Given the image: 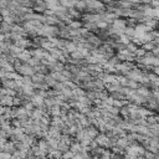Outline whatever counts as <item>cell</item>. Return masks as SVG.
<instances>
[{"mask_svg":"<svg viewBox=\"0 0 159 159\" xmlns=\"http://www.w3.org/2000/svg\"><path fill=\"white\" fill-rule=\"evenodd\" d=\"M134 53L137 55V56H139V57H143V56H144V55H146L147 52H146V51H144L143 49H137Z\"/></svg>","mask_w":159,"mask_h":159,"instance_id":"cell-3","label":"cell"},{"mask_svg":"<svg viewBox=\"0 0 159 159\" xmlns=\"http://www.w3.org/2000/svg\"><path fill=\"white\" fill-rule=\"evenodd\" d=\"M16 70H18L19 73L23 75V77H24V76H29V77L34 76V68H31L30 66H27L26 64L25 65H21L19 68H16Z\"/></svg>","mask_w":159,"mask_h":159,"instance_id":"cell-1","label":"cell"},{"mask_svg":"<svg viewBox=\"0 0 159 159\" xmlns=\"http://www.w3.org/2000/svg\"><path fill=\"white\" fill-rule=\"evenodd\" d=\"M0 106H12V97H9V96L0 97Z\"/></svg>","mask_w":159,"mask_h":159,"instance_id":"cell-2","label":"cell"},{"mask_svg":"<svg viewBox=\"0 0 159 159\" xmlns=\"http://www.w3.org/2000/svg\"><path fill=\"white\" fill-rule=\"evenodd\" d=\"M72 157H73V153H72V152H66V153L64 154V158H65V159H68V158L71 159Z\"/></svg>","mask_w":159,"mask_h":159,"instance_id":"cell-5","label":"cell"},{"mask_svg":"<svg viewBox=\"0 0 159 159\" xmlns=\"http://www.w3.org/2000/svg\"><path fill=\"white\" fill-rule=\"evenodd\" d=\"M0 159H11V155L10 153H0Z\"/></svg>","mask_w":159,"mask_h":159,"instance_id":"cell-4","label":"cell"}]
</instances>
